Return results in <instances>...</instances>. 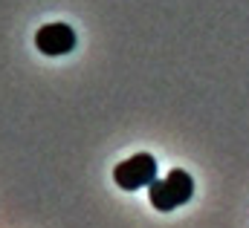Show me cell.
Wrapping results in <instances>:
<instances>
[{"instance_id":"cell-1","label":"cell","mask_w":249,"mask_h":228,"mask_svg":"<svg viewBox=\"0 0 249 228\" xmlns=\"http://www.w3.org/2000/svg\"><path fill=\"white\" fill-rule=\"evenodd\" d=\"M191 196H194V179L180 168H174L165 179H154L148 185V202L157 211H174L186 205Z\"/></svg>"},{"instance_id":"cell-2","label":"cell","mask_w":249,"mask_h":228,"mask_svg":"<svg viewBox=\"0 0 249 228\" xmlns=\"http://www.w3.org/2000/svg\"><path fill=\"white\" fill-rule=\"evenodd\" d=\"M113 179L122 191H139V188H148L154 179H157V159L151 153H136L130 159L119 162L113 168Z\"/></svg>"},{"instance_id":"cell-3","label":"cell","mask_w":249,"mask_h":228,"mask_svg":"<svg viewBox=\"0 0 249 228\" xmlns=\"http://www.w3.org/2000/svg\"><path fill=\"white\" fill-rule=\"evenodd\" d=\"M35 47L44 55H67L75 49V32L67 23H47L35 32Z\"/></svg>"}]
</instances>
